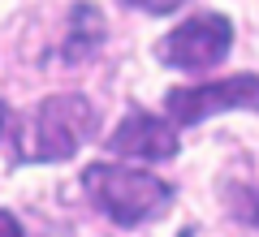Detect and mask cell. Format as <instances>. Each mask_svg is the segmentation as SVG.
Instances as JSON below:
<instances>
[{"label":"cell","instance_id":"8","mask_svg":"<svg viewBox=\"0 0 259 237\" xmlns=\"http://www.w3.org/2000/svg\"><path fill=\"white\" fill-rule=\"evenodd\" d=\"M0 237H26L22 224L13 220V211H5V207H0Z\"/></svg>","mask_w":259,"mask_h":237},{"label":"cell","instance_id":"4","mask_svg":"<svg viewBox=\"0 0 259 237\" xmlns=\"http://www.w3.org/2000/svg\"><path fill=\"white\" fill-rule=\"evenodd\" d=\"M233 108L259 112V73H233L221 82L177 86L164 95V112L173 117V125H199V121L216 117V112H233Z\"/></svg>","mask_w":259,"mask_h":237},{"label":"cell","instance_id":"7","mask_svg":"<svg viewBox=\"0 0 259 237\" xmlns=\"http://www.w3.org/2000/svg\"><path fill=\"white\" fill-rule=\"evenodd\" d=\"M125 5H134L143 13H173V9H182L186 0H125Z\"/></svg>","mask_w":259,"mask_h":237},{"label":"cell","instance_id":"6","mask_svg":"<svg viewBox=\"0 0 259 237\" xmlns=\"http://www.w3.org/2000/svg\"><path fill=\"white\" fill-rule=\"evenodd\" d=\"M104 43V18L95 5H74L69 13V35H65V61H87Z\"/></svg>","mask_w":259,"mask_h":237},{"label":"cell","instance_id":"3","mask_svg":"<svg viewBox=\"0 0 259 237\" xmlns=\"http://www.w3.org/2000/svg\"><path fill=\"white\" fill-rule=\"evenodd\" d=\"M233 48V22L225 13H194L186 18L182 26H173L164 39H160L156 56L173 69L186 73H199V69H212L229 56Z\"/></svg>","mask_w":259,"mask_h":237},{"label":"cell","instance_id":"9","mask_svg":"<svg viewBox=\"0 0 259 237\" xmlns=\"http://www.w3.org/2000/svg\"><path fill=\"white\" fill-rule=\"evenodd\" d=\"M5 121H9V112H5V104H0V129H5Z\"/></svg>","mask_w":259,"mask_h":237},{"label":"cell","instance_id":"2","mask_svg":"<svg viewBox=\"0 0 259 237\" xmlns=\"http://www.w3.org/2000/svg\"><path fill=\"white\" fill-rule=\"evenodd\" d=\"M82 185L95 199V207L121 228H139L147 220H160L173 203V185L160 181L156 173H139V168L121 164H87Z\"/></svg>","mask_w":259,"mask_h":237},{"label":"cell","instance_id":"5","mask_svg":"<svg viewBox=\"0 0 259 237\" xmlns=\"http://www.w3.org/2000/svg\"><path fill=\"white\" fill-rule=\"evenodd\" d=\"M177 129L164 117H151L143 108H130L125 121L112 129L108 151L112 155H130V160H173L177 155Z\"/></svg>","mask_w":259,"mask_h":237},{"label":"cell","instance_id":"1","mask_svg":"<svg viewBox=\"0 0 259 237\" xmlns=\"http://www.w3.org/2000/svg\"><path fill=\"white\" fill-rule=\"evenodd\" d=\"M100 129V112L87 95H48L30 112L18 117V138H13L9 160L13 164H61L74 160L78 147L91 143Z\"/></svg>","mask_w":259,"mask_h":237}]
</instances>
